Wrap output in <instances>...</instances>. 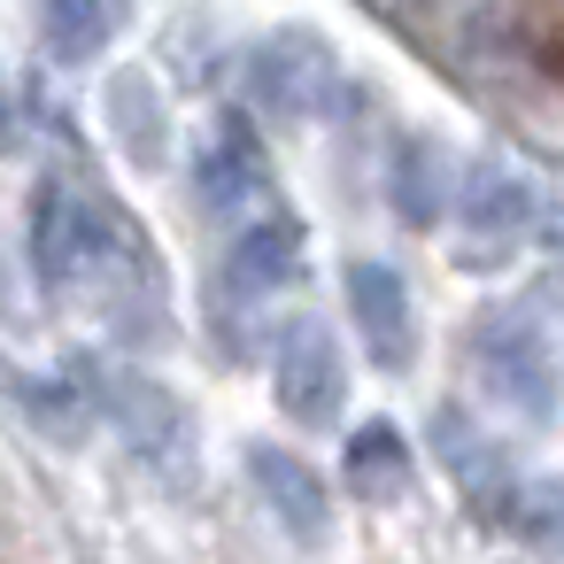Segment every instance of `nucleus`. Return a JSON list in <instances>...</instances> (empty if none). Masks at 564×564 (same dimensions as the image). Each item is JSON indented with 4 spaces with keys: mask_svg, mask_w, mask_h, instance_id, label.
<instances>
[{
    "mask_svg": "<svg viewBox=\"0 0 564 564\" xmlns=\"http://www.w3.org/2000/svg\"><path fill=\"white\" fill-rule=\"evenodd\" d=\"M32 271L55 294H117L124 271H140V240L101 194H86L78 178H47L32 194Z\"/></svg>",
    "mask_w": 564,
    "mask_h": 564,
    "instance_id": "nucleus-1",
    "label": "nucleus"
},
{
    "mask_svg": "<svg viewBox=\"0 0 564 564\" xmlns=\"http://www.w3.org/2000/svg\"><path fill=\"white\" fill-rule=\"evenodd\" d=\"M348 487H356L364 502H394V495L410 487V448H402L394 425H364V433L348 441Z\"/></svg>",
    "mask_w": 564,
    "mask_h": 564,
    "instance_id": "nucleus-14",
    "label": "nucleus"
},
{
    "mask_svg": "<svg viewBox=\"0 0 564 564\" xmlns=\"http://www.w3.org/2000/svg\"><path fill=\"white\" fill-rule=\"evenodd\" d=\"M263 186H271V171H263L256 132H248L240 117H225V124L202 140V155H194V194H202V209L240 217L248 202H263Z\"/></svg>",
    "mask_w": 564,
    "mask_h": 564,
    "instance_id": "nucleus-7",
    "label": "nucleus"
},
{
    "mask_svg": "<svg viewBox=\"0 0 564 564\" xmlns=\"http://www.w3.org/2000/svg\"><path fill=\"white\" fill-rule=\"evenodd\" d=\"M471 364H479V387H487L510 417H525V425L556 417V348H549V333H541L525 310L479 317Z\"/></svg>",
    "mask_w": 564,
    "mask_h": 564,
    "instance_id": "nucleus-2",
    "label": "nucleus"
},
{
    "mask_svg": "<svg viewBox=\"0 0 564 564\" xmlns=\"http://www.w3.org/2000/svg\"><path fill=\"white\" fill-rule=\"evenodd\" d=\"M132 17V0H40V32L55 63H94Z\"/></svg>",
    "mask_w": 564,
    "mask_h": 564,
    "instance_id": "nucleus-12",
    "label": "nucleus"
},
{
    "mask_svg": "<svg viewBox=\"0 0 564 564\" xmlns=\"http://www.w3.org/2000/svg\"><path fill=\"white\" fill-rule=\"evenodd\" d=\"M225 279L240 286V294H279V286H294L302 279V225L294 217H256V225H240V240H232V256H225Z\"/></svg>",
    "mask_w": 564,
    "mask_h": 564,
    "instance_id": "nucleus-11",
    "label": "nucleus"
},
{
    "mask_svg": "<svg viewBox=\"0 0 564 564\" xmlns=\"http://www.w3.org/2000/svg\"><path fill=\"white\" fill-rule=\"evenodd\" d=\"M333 86H340V63H333V47L317 40V32H271L256 55H248V94H256V109H271V117H325V101H333Z\"/></svg>",
    "mask_w": 564,
    "mask_h": 564,
    "instance_id": "nucleus-4",
    "label": "nucleus"
},
{
    "mask_svg": "<svg viewBox=\"0 0 564 564\" xmlns=\"http://www.w3.org/2000/svg\"><path fill=\"white\" fill-rule=\"evenodd\" d=\"M271 387H279V410L302 417V425H333L340 417V394H348V371H340V348L317 317H294L279 333V356H271Z\"/></svg>",
    "mask_w": 564,
    "mask_h": 564,
    "instance_id": "nucleus-5",
    "label": "nucleus"
},
{
    "mask_svg": "<svg viewBox=\"0 0 564 564\" xmlns=\"http://www.w3.org/2000/svg\"><path fill=\"white\" fill-rule=\"evenodd\" d=\"M248 479H256L263 510H271L294 541H325V525H333V495H325V479H317L294 448L256 441V448H248Z\"/></svg>",
    "mask_w": 564,
    "mask_h": 564,
    "instance_id": "nucleus-6",
    "label": "nucleus"
},
{
    "mask_svg": "<svg viewBox=\"0 0 564 564\" xmlns=\"http://www.w3.org/2000/svg\"><path fill=\"white\" fill-rule=\"evenodd\" d=\"M387 194H394L402 225H441V209L456 202V194H448V155H441L433 140H402V148H394Z\"/></svg>",
    "mask_w": 564,
    "mask_h": 564,
    "instance_id": "nucleus-13",
    "label": "nucleus"
},
{
    "mask_svg": "<svg viewBox=\"0 0 564 564\" xmlns=\"http://www.w3.org/2000/svg\"><path fill=\"white\" fill-rule=\"evenodd\" d=\"M518 525H525L533 549H549V556L564 564V479H533V487L518 495Z\"/></svg>",
    "mask_w": 564,
    "mask_h": 564,
    "instance_id": "nucleus-15",
    "label": "nucleus"
},
{
    "mask_svg": "<svg viewBox=\"0 0 564 564\" xmlns=\"http://www.w3.org/2000/svg\"><path fill=\"white\" fill-rule=\"evenodd\" d=\"M456 217H464V232H471V248H479V256H502V248H518V240L533 232L541 202H533V186H525L518 171H502V163H479V171L464 178V202H456Z\"/></svg>",
    "mask_w": 564,
    "mask_h": 564,
    "instance_id": "nucleus-8",
    "label": "nucleus"
},
{
    "mask_svg": "<svg viewBox=\"0 0 564 564\" xmlns=\"http://www.w3.org/2000/svg\"><path fill=\"white\" fill-rule=\"evenodd\" d=\"M109 109H124V132H132V155H140V163H155V155H163V132H155V94H148L140 78H117V94H109Z\"/></svg>",
    "mask_w": 564,
    "mask_h": 564,
    "instance_id": "nucleus-16",
    "label": "nucleus"
},
{
    "mask_svg": "<svg viewBox=\"0 0 564 564\" xmlns=\"http://www.w3.org/2000/svg\"><path fill=\"white\" fill-rule=\"evenodd\" d=\"M348 310H356V325H364V348H371L387 371H402V364H410V286H402V271L356 256V263H348Z\"/></svg>",
    "mask_w": 564,
    "mask_h": 564,
    "instance_id": "nucleus-10",
    "label": "nucleus"
},
{
    "mask_svg": "<svg viewBox=\"0 0 564 564\" xmlns=\"http://www.w3.org/2000/svg\"><path fill=\"white\" fill-rule=\"evenodd\" d=\"M94 394H101L109 425L124 433V448L140 464H155L163 479H194V417H186V402L171 387H155L140 371H101Z\"/></svg>",
    "mask_w": 564,
    "mask_h": 564,
    "instance_id": "nucleus-3",
    "label": "nucleus"
},
{
    "mask_svg": "<svg viewBox=\"0 0 564 564\" xmlns=\"http://www.w3.org/2000/svg\"><path fill=\"white\" fill-rule=\"evenodd\" d=\"M433 448H441V464L456 471V487H464L487 518H518V495H525V487H510L502 448H495L464 410H441V417H433Z\"/></svg>",
    "mask_w": 564,
    "mask_h": 564,
    "instance_id": "nucleus-9",
    "label": "nucleus"
}]
</instances>
